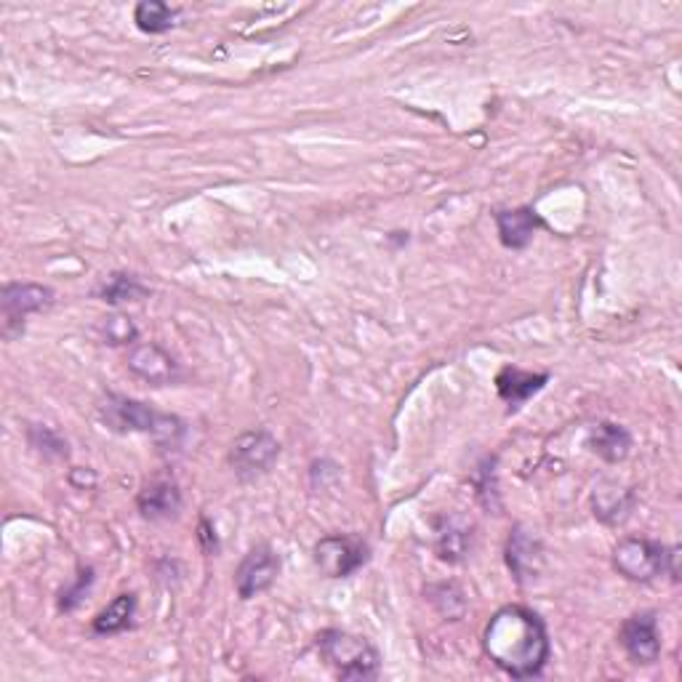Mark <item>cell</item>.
<instances>
[{
  "instance_id": "cell-5",
  "label": "cell",
  "mask_w": 682,
  "mask_h": 682,
  "mask_svg": "<svg viewBox=\"0 0 682 682\" xmlns=\"http://www.w3.org/2000/svg\"><path fill=\"white\" fill-rule=\"evenodd\" d=\"M54 302V291L37 283H6L0 291V312H3V336L17 339L24 331V317L41 312Z\"/></svg>"
},
{
  "instance_id": "cell-20",
  "label": "cell",
  "mask_w": 682,
  "mask_h": 682,
  "mask_svg": "<svg viewBox=\"0 0 682 682\" xmlns=\"http://www.w3.org/2000/svg\"><path fill=\"white\" fill-rule=\"evenodd\" d=\"M99 296L107 304H129V302H142L144 296H150V289L139 280L137 275H126V272H115L101 283Z\"/></svg>"
},
{
  "instance_id": "cell-18",
  "label": "cell",
  "mask_w": 682,
  "mask_h": 682,
  "mask_svg": "<svg viewBox=\"0 0 682 682\" xmlns=\"http://www.w3.org/2000/svg\"><path fill=\"white\" fill-rule=\"evenodd\" d=\"M133 614H137V595H131V592H126V595H118L110 605H107L105 610H99L97 618L91 621L94 635L126 632V629L131 627Z\"/></svg>"
},
{
  "instance_id": "cell-15",
  "label": "cell",
  "mask_w": 682,
  "mask_h": 682,
  "mask_svg": "<svg viewBox=\"0 0 682 682\" xmlns=\"http://www.w3.org/2000/svg\"><path fill=\"white\" fill-rule=\"evenodd\" d=\"M635 507V494L629 488L618 486L616 480H600L592 494V509L595 518L603 520L605 526H618L629 518Z\"/></svg>"
},
{
  "instance_id": "cell-6",
  "label": "cell",
  "mask_w": 682,
  "mask_h": 682,
  "mask_svg": "<svg viewBox=\"0 0 682 682\" xmlns=\"http://www.w3.org/2000/svg\"><path fill=\"white\" fill-rule=\"evenodd\" d=\"M368 563V544L358 537L334 533L315 544V565L328 578H347Z\"/></svg>"
},
{
  "instance_id": "cell-19",
  "label": "cell",
  "mask_w": 682,
  "mask_h": 682,
  "mask_svg": "<svg viewBox=\"0 0 682 682\" xmlns=\"http://www.w3.org/2000/svg\"><path fill=\"white\" fill-rule=\"evenodd\" d=\"M133 22L147 35H161L169 33L176 24V11L169 3H163V0H142L133 9Z\"/></svg>"
},
{
  "instance_id": "cell-16",
  "label": "cell",
  "mask_w": 682,
  "mask_h": 682,
  "mask_svg": "<svg viewBox=\"0 0 682 682\" xmlns=\"http://www.w3.org/2000/svg\"><path fill=\"white\" fill-rule=\"evenodd\" d=\"M586 445H589L592 454L600 456L603 462L616 464L629 456V448H632V435H629L621 424L600 422L592 426Z\"/></svg>"
},
{
  "instance_id": "cell-9",
  "label": "cell",
  "mask_w": 682,
  "mask_h": 682,
  "mask_svg": "<svg viewBox=\"0 0 682 682\" xmlns=\"http://www.w3.org/2000/svg\"><path fill=\"white\" fill-rule=\"evenodd\" d=\"M618 642L635 664H656L661 656V632L653 610H640V614L629 616L621 624Z\"/></svg>"
},
{
  "instance_id": "cell-24",
  "label": "cell",
  "mask_w": 682,
  "mask_h": 682,
  "mask_svg": "<svg viewBox=\"0 0 682 682\" xmlns=\"http://www.w3.org/2000/svg\"><path fill=\"white\" fill-rule=\"evenodd\" d=\"M197 539H201L203 550H206L208 554L219 552V541H216V531H214V526L208 520H201V528H197Z\"/></svg>"
},
{
  "instance_id": "cell-14",
  "label": "cell",
  "mask_w": 682,
  "mask_h": 682,
  "mask_svg": "<svg viewBox=\"0 0 682 682\" xmlns=\"http://www.w3.org/2000/svg\"><path fill=\"white\" fill-rule=\"evenodd\" d=\"M496 227H499L501 243L512 251H520L533 240V235L544 227L541 216L533 208H507V212H496Z\"/></svg>"
},
{
  "instance_id": "cell-8",
  "label": "cell",
  "mask_w": 682,
  "mask_h": 682,
  "mask_svg": "<svg viewBox=\"0 0 682 682\" xmlns=\"http://www.w3.org/2000/svg\"><path fill=\"white\" fill-rule=\"evenodd\" d=\"M280 557L275 550L267 544L253 546L251 552L240 560L238 571H235V589H238L240 600H253L261 592L270 589L278 582Z\"/></svg>"
},
{
  "instance_id": "cell-10",
  "label": "cell",
  "mask_w": 682,
  "mask_h": 682,
  "mask_svg": "<svg viewBox=\"0 0 682 682\" xmlns=\"http://www.w3.org/2000/svg\"><path fill=\"white\" fill-rule=\"evenodd\" d=\"M129 368L139 379L150 381L155 387L174 385L180 379V366L165 349L158 344H137L129 353Z\"/></svg>"
},
{
  "instance_id": "cell-12",
  "label": "cell",
  "mask_w": 682,
  "mask_h": 682,
  "mask_svg": "<svg viewBox=\"0 0 682 682\" xmlns=\"http://www.w3.org/2000/svg\"><path fill=\"white\" fill-rule=\"evenodd\" d=\"M546 381H550V376L546 374H533L522 371L518 366H507L501 368L499 376H496V392H499V398L512 408V411H518V408L526 405L533 394L544 390Z\"/></svg>"
},
{
  "instance_id": "cell-13",
  "label": "cell",
  "mask_w": 682,
  "mask_h": 682,
  "mask_svg": "<svg viewBox=\"0 0 682 682\" xmlns=\"http://www.w3.org/2000/svg\"><path fill=\"white\" fill-rule=\"evenodd\" d=\"M541 560H544V552H541V541L533 537L528 528L518 526L512 531V537L507 541V565L509 571L515 573L518 582H526V578H533L541 571Z\"/></svg>"
},
{
  "instance_id": "cell-3",
  "label": "cell",
  "mask_w": 682,
  "mask_h": 682,
  "mask_svg": "<svg viewBox=\"0 0 682 682\" xmlns=\"http://www.w3.org/2000/svg\"><path fill=\"white\" fill-rule=\"evenodd\" d=\"M317 650L339 680L362 682L379 678V650L366 637L349 635L344 629H325V632L317 635Z\"/></svg>"
},
{
  "instance_id": "cell-2",
  "label": "cell",
  "mask_w": 682,
  "mask_h": 682,
  "mask_svg": "<svg viewBox=\"0 0 682 682\" xmlns=\"http://www.w3.org/2000/svg\"><path fill=\"white\" fill-rule=\"evenodd\" d=\"M101 419L115 432H144L155 437L163 451H176L182 445L187 424L171 413H158L139 400L123 398V394H107L101 405Z\"/></svg>"
},
{
  "instance_id": "cell-23",
  "label": "cell",
  "mask_w": 682,
  "mask_h": 682,
  "mask_svg": "<svg viewBox=\"0 0 682 682\" xmlns=\"http://www.w3.org/2000/svg\"><path fill=\"white\" fill-rule=\"evenodd\" d=\"M94 586V569H80L78 582L73 586H67L59 597V608L62 610H75L83 603V597L88 595V589Z\"/></svg>"
},
{
  "instance_id": "cell-1",
  "label": "cell",
  "mask_w": 682,
  "mask_h": 682,
  "mask_svg": "<svg viewBox=\"0 0 682 682\" xmlns=\"http://www.w3.org/2000/svg\"><path fill=\"white\" fill-rule=\"evenodd\" d=\"M488 659L515 680L539 678L550 661V635L544 621L526 605H504L488 621L483 637Z\"/></svg>"
},
{
  "instance_id": "cell-21",
  "label": "cell",
  "mask_w": 682,
  "mask_h": 682,
  "mask_svg": "<svg viewBox=\"0 0 682 682\" xmlns=\"http://www.w3.org/2000/svg\"><path fill=\"white\" fill-rule=\"evenodd\" d=\"M99 331H101V339H105V344H112V347H120V344H133L139 336L137 325H133L131 317H126V315L105 317V321L99 323Z\"/></svg>"
},
{
  "instance_id": "cell-17",
  "label": "cell",
  "mask_w": 682,
  "mask_h": 682,
  "mask_svg": "<svg viewBox=\"0 0 682 682\" xmlns=\"http://www.w3.org/2000/svg\"><path fill=\"white\" fill-rule=\"evenodd\" d=\"M435 550L443 563H462L472 550V528L456 518L445 520V526L437 528Z\"/></svg>"
},
{
  "instance_id": "cell-11",
  "label": "cell",
  "mask_w": 682,
  "mask_h": 682,
  "mask_svg": "<svg viewBox=\"0 0 682 682\" xmlns=\"http://www.w3.org/2000/svg\"><path fill=\"white\" fill-rule=\"evenodd\" d=\"M137 507L144 520H169L176 518L182 509V494L176 480L171 477H155L152 483L139 490Z\"/></svg>"
},
{
  "instance_id": "cell-22",
  "label": "cell",
  "mask_w": 682,
  "mask_h": 682,
  "mask_svg": "<svg viewBox=\"0 0 682 682\" xmlns=\"http://www.w3.org/2000/svg\"><path fill=\"white\" fill-rule=\"evenodd\" d=\"M30 443H33L35 448L41 451V454H46V456L65 458L69 454L65 440L56 435V432L51 430V426H41V424L30 426Z\"/></svg>"
},
{
  "instance_id": "cell-7",
  "label": "cell",
  "mask_w": 682,
  "mask_h": 682,
  "mask_svg": "<svg viewBox=\"0 0 682 682\" xmlns=\"http://www.w3.org/2000/svg\"><path fill=\"white\" fill-rule=\"evenodd\" d=\"M278 454H280V445L270 432L251 430V432H243V435L232 443V451H229V464H232L235 475L243 477V480H251V477L264 475V472L275 464Z\"/></svg>"
},
{
  "instance_id": "cell-4",
  "label": "cell",
  "mask_w": 682,
  "mask_h": 682,
  "mask_svg": "<svg viewBox=\"0 0 682 682\" xmlns=\"http://www.w3.org/2000/svg\"><path fill=\"white\" fill-rule=\"evenodd\" d=\"M614 569L624 578L648 584L669 569V546L650 539H624L614 550Z\"/></svg>"
},
{
  "instance_id": "cell-25",
  "label": "cell",
  "mask_w": 682,
  "mask_h": 682,
  "mask_svg": "<svg viewBox=\"0 0 682 682\" xmlns=\"http://www.w3.org/2000/svg\"><path fill=\"white\" fill-rule=\"evenodd\" d=\"M69 483H73V486H78V488H91L94 483H97V475H94L91 469H73L69 472Z\"/></svg>"
}]
</instances>
